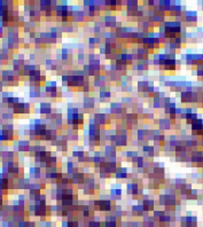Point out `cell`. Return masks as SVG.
Returning <instances> with one entry per match:
<instances>
[{"label":"cell","mask_w":203,"mask_h":227,"mask_svg":"<svg viewBox=\"0 0 203 227\" xmlns=\"http://www.w3.org/2000/svg\"><path fill=\"white\" fill-rule=\"evenodd\" d=\"M96 210L101 212H109L113 209V202L110 200H101V201H95L94 203Z\"/></svg>","instance_id":"obj_1"},{"label":"cell","mask_w":203,"mask_h":227,"mask_svg":"<svg viewBox=\"0 0 203 227\" xmlns=\"http://www.w3.org/2000/svg\"><path fill=\"white\" fill-rule=\"evenodd\" d=\"M30 148H31V143H30V140H17L15 142V150H20L22 153L24 152H30Z\"/></svg>","instance_id":"obj_2"},{"label":"cell","mask_w":203,"mask_h":227,"mask_svg":"<svg viewBox=\"0 0 203 227\" xmlns=\"http://www.w3.org/2000/svg\"><path fill=\"white\" fill-rule=\"evenodd\" d=\"M181 226L182 227H195L197 225V218L193 216H186L182 217L181 219Z\"/></svg>","instance_id":"obj_3"},{"label":"cell","mask_w":203,"mask_h":227,"mask_svg":"<svg viewBox=\"0 0 203 227\" xmlns=\"http://www.w3.org/2000/svg\"><path fill=\"white\" fill-rule=\"evenodd\" d=\"M39 113L46 116H50L52 114V104L50 102H40L39 104Z\"/></svg>","instance_id":"obj_4"},{"label":"cell","mask_w":203,"mask_h":227,"mask_svg":"<svg viewBox=\"0 0 203 227\" xmlns=\"http://www.w3.org/2000/svg\"><path fill=\"white\" fill-rule=\"evenodd\" d=\"M126 188H128V193L131 194V195H141V191H140L138 184H134V182L128 184Z\"/></svg>","instance_id":"obj_5"},{"label":"cell","mask_w":203,"mask_h":227,"mask_svg":"<svg viewBox=\"0 0 203 227\" xmlns=\"http://www.w3.org/2000/svg\"><path fill=\"white\" fill-rule=\"evenodd\" d=\"M45 92L48 93L50 95L57 92V85L56 82H46L45 83Z\"/></svg>","instance_id":"obj_6"},{"label":"cell","mask_w":203,"mask_h":227,"mask_svg":"<svg viewBox=\"0 0 203 227\" xmlns=\"http://www.w3.org/2000/svg\"><path fill=\"white\" fill-rule=\"evenodd\" d=\"M107 121H108V118H107V116H106V114L100 113V114H95V115H94V123H95L96 125H104L107 123Z\"/></svg>","instance_id":"obj_7"},{"label":"cell","mask_w":203,"mask_h":227,"mask_svg":"<svg viewBox=\"0 0 203 227\" xmlns=\"http://www.w3.org/2000/svg\"><path fill=\"white\" fill-rule=\"evenodd\" d=\"M104 24L107 28H115L116 24H117V22H116V17H115L114 15L111 16V15H108V16H104Z\"/></svg>","instance_id":"obj_8"},{"label":"cell","mask_w":203,"mask_h":227,"mask_svg":"<svg viewBox=\"0 0 203 227\" xmlns=\"http://www.w3.org/2000/svg\"><path fill=\"white\" fill-rule=\"evenodd\" d=\"M104 154L109 160H115L116 156V147L115 146H107L104 149Z\"/></svg>","instance_id":"obj_9"},{"label":"cell","mask_w":203,"mask_h":227,"mask_svg":"<svg viewBox=\"0 0 203 227\" xmlns=\"http://www.w3.org/2000/svg\"><path fill=\"white\" fill-rule=\"evenodd\" d=\"M143 209H145V212H147V211H152V210H154V206H155V202H154L153 200L150 199H145L143 201Z\"/></svg>","instance_id":"obj_10"},{"label":"cell","mask_w":203,"mask_h":227,"mask_svg":"<svg viewBox=\"0 0 203 227\" xmlns=\"http://www.w3.org/2000/svg\"><path fill=\"white\" fill-rule=\"evenodd\" d=\"M128 143V135L126 134H117V138L115 140V145L116 146H121V147H124Z\"/></svg>","instance_id":"obj_11"},{"label":"cell","mask_w":203,"mask_h":227,"mask_svg":"<svg viewBox=\"0 0 203 227\" xmlns=\"http://www.w3.org/2000/svg\"><path fill=\"white\" fill-rule=\"evenodd\" d=\"M29 172H30V174H31L35 179H40V178H41V169H40L39 167H30V170H29Z\"/></svg>","instance_id":"obj_12"},{"label":"cell","mask_w":203,"mask_h":227,"mask_svg":"<svg viewBox=\"0 0 203 227\" xmlns=\"http://www.w3.org/2000/svg\"><path fill=\"white\" fill-rule=\"evenodd\" d=\"M184 17H185L186 22H192V23L194 22L195 23L197 21V14H196L195 12H186Z\"/></svg>","instance_id":"obj_13"},{"label":"cell","mask_w":203,"mask_h":227,"mask_svg":"<svg viewBox=\"0 0 203 227\" xmlns=\"http://www.w3.org/2000/svg\"><path fill=\"white\" fill-rule=\"evenodd\" d=\"M13 114L15 115H22V114H24V102H18L16 106L13 108Z\"/></svg>","instance_id":"obj_14"},{"label":"cell","mask_w":203,"mask_h":227,"mask_svg":"<svg viewBox=\"0 0 203 227\" xmlns=\"http://www.w3.org/2000/svg\"><path fill=\"white\" fill-rule=\"evenodd\" d=\"M155 218L154 217H143V226L145 227H154L155 226Z\"/></svg>","instance_id":"obj_15"},{"label":"cell","mask_w":203,"mask_h":227,"mask_svg":"<svg viewBox=\"0 0 203 227\" xmlns=\"http://www.w3.org/2000/svg\"><path fill=\"white\" fill-rule=\"evenodd\" d=\"M128 170L125 167H121L116 170V179H125V178H128Z\"/></svg>","instance_id":"obj_16"},{"label":"cell","mask_w":203,"mask_h":227,"mask_svg":"<svg viewBox=\"0 0 203 227\" xmlns=\"http://www.w3.org/2000/svg\"><path fill=\"white\" fill-rule=\"evenodd\" d=\"M83 106L86 109H92L94 107V98H85L84 102H83Z\"/></svg>","instance_id":"obj_17"},{"label":"cell","mask_w":203,"mask_h":227,"mask_svg":"<svg viewBox=\"0 0 203 227\" xmlns=\"http://www.w3.org/2000/svg\"><path fill=\"white\" fill-rule=\"evenodd\" d=\"M132 212H134V215H138V216H143V212H145V209H143V204H137L132 208Z\"/></svg>","instance_id":"obj_18"},{"label":"cell","mask_w":203,"mask_h":227,"mask_svg":"<svg viewBox=\"0 0 203 227\" xmlns=\"http://www.w3.org/2000/svg\"><path fill=\"white\" fill-rule=\"evenodd\" d=\"M170 126H171V123H170V119H161L160 121V130H170Z\"/></svg>","instance_id":"obj_19"},{"label":"cell","mask_w":203,"mask_h":227,"mask_svg":"<svg viewBox=\"0 0 203 227\" xmlns=\"http://www.w3.org/2000/svg\"><path fill=\"white\" fill-rule=\"evenodd\" d=\"M110 113L113 114H121L122 113V103H111L110 104Z\"/></svg>","instance_id":"obj_20"},{"label":"cell","mask_w":203,"mask_h":227,"mask_svg":"<svg viewBox=\"0 0 203 227\" xmlns=\"http://www.w3.org/2000/svg\"><path fill=\"white\" fill-rule=\"evenodd\" d=\"M143 153H145V155L148 157H153L154 156V147H152V146H145L143 148Z\"/></svg>","instance_id":"obj_21"},{"label":"cell","mask_w":203,"mask_h":227,"mask_svg":"<svg viewBox=\"0 0 203 227\" xmlns=\"http://www.w3.org/2000/svg\"><path fill=\"white\" fill-rule=\"evenodd\" d=\"M17 227H37L36 223L35 221H31V220H24L17 225Z\"/></svg>","instance_id":"obj_22"},{"label":"cell","mask_w":203,"mask_h":227,"mask_svg":"<svg viewBox=\"0 0 203 227\" xmlns=\"http://www.w3.org/2000/svg\"><path fill=\"white\" fill-rule=\"evenodd\" d=\"M110 96H111L110 91H108L106 89H101V91H100V98L101 99H109Z\"/></svg>","instance_id":"obj_23"},{"label":"cell","mask_w":203,"mask_h":227,"mask_svg":"<svg viewBox=\"0 0 203 227\" xmlns=\"http://www.w3.org/2000/svg\"><path fill=\"white\" fill-rule=\"evenodd\" d=\"M87 227H102V224L100 223L99 220H89V223H87Z\"/></svg>","instance_id":"obj_24"},{"label":"cell","mask_w":203,"mask_h":227,"mask_svg":"<svg viewBox=\"0 0 203 227\" xmlns=\"http://www.w3.org/2000/svg\"><path fill=\"white\" fill-rule=\"evenodd\" d=\"M196 74H197V76H200V77H203V62L196 67Z\"/></svg>","instance_id":"obj_25"},{"label":"cell","mask_w":203,"mask_h":227,"mask_svg":"<svg viewBox=\"0 0 203 227\" xmlns=\"http://www.w3.org/2000/svg\"><path fill=\"white\" fill-rule=\"evenodd\" d=\"M12 117H13V115L11 114V111L9 113H1V118L2 119H11Z\"/></svg>","instance_id":"obj_26"},{"label":"cell","mask_w":203,"mask_h":227,"mask_svg":"<svg viewBox=\"0 0 203 227\" xmlns=\"http://www.w3.org/2000/svg\"><path fill=\"white\" fill-rule=\"evenodd\" d=\"M31 111V104L29 102H24V114H29Z\"/></svg>","instance_id":"obj_27"},{"label":"cell","mask_w":203,"mask_h":227,"mask_svg":"<svg viewBox=\"0 0 203 227\" xmlns=\"http://www.w3.org/2000/svg\"><path fill=\"white\" fill-rule=\"evenodd\" d=\"M130 227H139V223L138 221H131L130 223Z\"/></svg>","instance_id":"obj_28"},{"label":"cell","mask_w":203,"mask_h":227,"mask_svg":"<svg viewBox=\"0 0 203 227\" xmlns=\"http://www.w3.org/2000/svg\"><path fill=\"white\" fill-rule=\"evenodd\" d=\"M2 32H4V30H2V29L0 28V37H1V36H2Z\"/></svg>","instance_id":"obj_29"},{"label":"cell","mask_w":203,"mask_h":227,"mask_svg":"<svg viewBox=\"0 0 203 227\" xmlns=\"http://www.w3.org/2000/svg\"><path fill=\"white\" fill-rule=\"evenodd\" d=\"M37 227H38V226H37Z\"/></svg>","instance_id":"obj_30"}]
</instances>
